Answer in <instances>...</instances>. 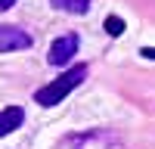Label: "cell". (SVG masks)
<instances>
[{"instance_id":"3957f363","label":"cell","mask_w":155,"mask_h":149,"mask_svg":"<svg viewBox=\"0 0 155 149\" xmlns=\"http://www.w3.org/2000/svg\"><path fill=\"white\" fill-rule=\"evenodd\" d=\"M31 34L19 28V25H0V53H12V50H28Z\"/></svg>"},{"instance_id":"52a82bcc","label":"cell","mask_w":155,"mask_h":149,"mask_svg":"<svg viewBox=\"0 0 155 149\" xmlns=\"http://www.w3.org/2000/svg\"><path fill=\"white\" fill-rule=\"evenodd\" d=\"M140 53H143L146 59H155V47H143V50H140Z\"/></svg>"},{"instance_id":"277c9868","label":"cell","mask_w":155,"mask_h":149,"mask_svg":"<svg viewBox=\"0 0 155 149\" xmlns=\"http://www.w3.org/2000/svg\"><path fill=\"white\" fill-rule=\"evenodd\" d=\"M22 121H25V109L22 106H9L0 112V137H6L12 134L16 127H22Z\"/></svg>"},{"instance_id":"ba28073f","label":"cell","mask_w":155,"mask_h":149,"mask_svg":"<svg viewBox=\"0 0 155 149\" xmlns=\"http://www.w3.org/2000/svg\"><path fill=\"white\" fill-rule=\"evenodd\" d=\"M12 3H16V0H0V9H9Z\"/></svg>"},{"instance_id":"8992f818","label":"cell","mask_w":155,"mask_h":149,"mask_svg":"<svg viewBox=\"0 0 155 149\" xmlns=\"http://www.w3.org/2000/svg\"><path fill=\"white\" fill-rule=\"evenodd\" d=\"M106 31H109L112 37H118V34L124 31V22H121L118 16H109V19H106Z\"/></svg>"},{"instance_id":"7a4b0ae2","label":"cell","mask_w":155,"mask_h":149,"mask_svg":"<svg viewBox=\"0 0 155 149\" xmlns=\"http://www.w3.org/2000/svg\"><path fill=\"white\" fill-rule=\"evenodd\" d=\"M78 53V34H62L56 37L53 44H50V53H47V62L50 65H65V62H71Z\"/></svg>"},{"instance_id":"6da1fadb","label":"cell","mask_w":155,"mask_h":149,"mask_svg":"<svg viewBox=\"0 0 155 149\" xmlns=\"http://www.w3.org/2000/svg\"><path fill=\"white\" fill-rule=\"evenodd\" d=\"M84 78H87V65H74V68H68L65 74H59L56 81H50L47 87H41V90L34 93V103H41V106H56V103H62V99H65Z\"/></svg>"},{"instance_id":"5b68a950","label":"cell","mask_w":155,"mask_h":149,"mask_svg":"<svg viewBox=\"0 0 155 149\" xmlns=\"http://www.w3.org/2000/svg\"><path fill=\"white\" fill-rule=\"evenodd\" d=\"M50 3L62 12H71V16H84L90 9V0H50Z\"/></svg>"}]
</instances>
